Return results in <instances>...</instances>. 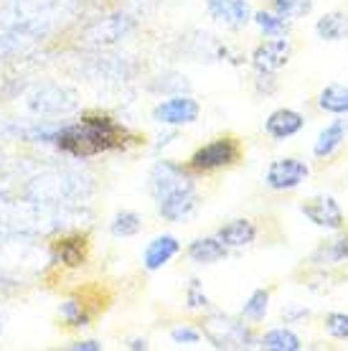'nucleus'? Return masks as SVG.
<instances>
[{"instance_id":"4468645a","label":"nucleus","mask_w":348,"mask_h":351,"mask_svg":"<svg viewBox=\"0 0 348 351\" xmlns=\"http://www.w3.org/2000/svg\"><path fill=\"white\" fill-rule=\"evenodd\" d=\"M178 252H181V242L173 234H160V237H156L145 247V252H142V267L148 272H156L160 267H166Z\"/></svg>"},{"instance_id":"6e6552de","label":"nucleus","mask_w":348,"mask_h":351,"mask_svg":"<svg viewBox=\"0 0 348 351\" xmlns=\"http://www.w3.org/2000/svg\"><path fill=\"white\" fill-rule=\"evenodd\" d=\"M290 59H293V41L288 36L267 38L252 51V66L257 74H275L282 66H288Z\"/></svg>"},{"instance_id":"f3484780","label":"nucleus","mask_w":348,"mask_h":351,"mask_svg":"<svg viewBox=\"0 0 348 351\" xmlns=\"http://www.w3.org/2000/svg\"><path fill=\"white\" fill-rule=\"evenodd\" d=\"M188 257L196 265H214L227 257V245L219 237H199L188 245Z\"/></svg>"},{"instance_id":"6ab92c4d","label":"nucleus","mask_w":348,"mask_h":351,"mask_svg":"<svg viewBox=\"0 0 348 351\" xmlns=\"http://www.w3.org/2000/svg\"><path fill=\"white\" fill-rule=\"evenodd\" d=\"M310 263L318 265V267H328V265L348 263V232H346V234H338V237H333L331 242H323V245L313 252Z\"/></svg>"},{"instance_id":"39448f33","label":"nucleus","mask_w":348,"mask_h":351,"mask_svg":"<svg viewBox=\"0 0 348 351\" xmlns=\"http://www.w3.org/2000/svg\"><path fill=\"white\" fill-rule=\"evenodd\" d=\"M132 18L125 13H114V16L99 18L95 23H89L82 34H79V44L87 46V49H99V46H112L120 38L132 31Z\"/></svg>"},{"instance_id":"2f4dec72","label":"nucleus","mask_w":348,"mask_h":351,"mask_svg":"<svg viewBox=\"0 0 348 351\" xmlns=\"http://www.w3.org/2000/svg\"><path fill=\"white\" fill-rule=\"evenodd\" d=\"M130 349L132 351H140V349L145 351V349H148V339H132V341H130Z\"/></svg>"},{"instance_id":"423d86ee","label":"nucleus","mask_w":348,"mask_h":351,"mask_svg":"<svg viewBox=\"0 0 348 351\" xmlns=\"http://www.w3.org/2000/svg\"><path fill=\"white\" fill-rule=\"evenodd\" d=\"M310 176V166L303 158L288 156V158H277L267 166L264 173V184L270 186L272 191H293L297 186H303Z\"/></svg>"},{"instance_id":"f03ea898","label":"nucleus","mask_w":348,"mask_h":351,"mask_svg":"<svg viewBox=\"0 0 348 351\" xmlns=\"http://www.w3.org/2000/svg\"><path fill=\"white\" fill-rule=\"evenodd\" d=\"M127 130L107 114H89L74 125H61L56 132V145L74 158H92L107 150L122 148Z\"/></svg>"},{"instance_id":"bb28decb","label":"nucleus","mask_w":348,"mask_h":351,"mask_svg":"<svg viewBox=\"0 0 348 351\" xmlns=\"http://www.w3.org/2000/svg\"><path fill=\"white\" fill-rule=\"evenodd\" d=\"M59 313L64 316V321L69 326H87L89 316L84 306H82V300H66V303H61Z\"/></svg>"},{"instance_id":"dca6fc26","label":"nucleus","mask_w":348,"mask_h":351,"mask_svg":"<svg viewBox=\"0 0 348 351\" xmlns=\"http://www.w3.org/2000/svg\"><path fill=\"white\" fill-rule=\"evenodd\" d=\"M216 237L227 245V250L229 247H247L257 239V227L249 219H232L229 224L219 229Z\"/></svg>"},{"instance_id":"ddd939ff","label":"nucleus","mask_w":348,"mask_h":351,"mask_svg":"<svg viewBox=\"0 0 348 351\" xmlns=\"http://www.w3.org/2000/svg\"><path fill=\"white\" fill-rule=\"evenodd\" d=\"M305 128V117L297 110H290V107H282V110H275V112L264 120V130L272 141H288V138H295L297 132Z\"/></svg>"},{"instance_id":"0eeeda50","label":"nucleus","mask_w":348,"mask_h":351,"mask_svg":"<svg viewBox=\"0 0 348 351\" xmlns=\"http://www.w3.org/2000/svg\"><path fill=\"white\" fill-rule=\"evenodd\" d=\"M201 105L191 95H173L158 102L153 107V120L168 128H181V125H193L199 120Z\"/></svg>"},{"instance_id":"aec40b11","label":"nucleus","mask_w":348,"mask_h":351,"mask_svg":"<svg viewBox=\"0 0 348 351\" xmlns=\"http://www.w3.org/2000/svg\"><path fill=\"white\" fill-rule=\"evenodd\" d=\"M260 349L264 351H300L303 349V341L295 331H290L285 326H277V328H270L264 336L257 339Z\"/></svg>"},{"instance_id":"4be33fe9","label":"nucleus","mask_w":348,"mask_h":351,"mask_svg":"<svg viewBox=\"0 0 348 351\" xmlns=\"http://www.w3.org/2000/svg\"><path fill=\"white\" fill-rule=\"evenodd\" d=\"M267 311H270V290L257 288L249 298L244 300L242 316L247 318V321H254V324H257V321H264Z\"/></svg>"},{"instance_id":"9b49d317","label":"nucleus","mask_w":348,"mask_h":351,"mask_svg":"<svg viewBox=\"0 0 348 351\" xmlns=\"http://www.w3.org/2000/svg\"><path fill=\"white\" fill-rule=\"evenodd\" d=\"M206 10L209 16L224 28H244L252 21V5L249 0H206Z\"/></svg>"},{"instance_id":"7ed1b4c3","label":"nucleus","mask_w":348,"mask_h":351,"mask_svg":"<svg viewBox=\"0 0 348 351\" xmlns=\"http://www.w3.org/2000/svg\"><path fill=\"white\" fill-rule=\"evenodd\" d=\"M216 349H249L257 343V336L252 334L249 326H244L242 321L227 316V313H211L203 321V331Z\"/></svg>"},{"instance_id":"1a4fd4ad","label":"nucleus","mask_w":348,"mask_h":351,"mask_svg":"<svg viewBox=\"0 0 348 351\" xmlns=\"http://www.w3.org/2000/svg\"><path fill=\"white\" fill-rule=\"evenodd\" d=\"M28 107L38 114H61L69 112L77 107V95L69 92L66 87H56V84H44L31 92L28 97Z\"/></svg>"},{"instance_id":"f8f14e48","label":"nucleus","mask_w":348,"mask_h":351,"mask_svg":"<svg viewBox=\"0 0 348 351\" xmlns=\"http://www.w3.org/2000/svg\"><path fill=\"white\" fill-rule=\"evenodd\" d=\"M346 138H348L346 114H336V120H331V123L318 132V138H315V143H313V156L321 160L333 158L340 150V145L346 143Z\"/></svg>"},{"instance_id":"a878e982","label":"nucleus","mask_w":348,"mask_h":351,"mask_svg":"<svg viewBox=\"0 0 348 351\" xmlns=\"http://www.w3.org/2000/svg\"><path fill=\"white\" fill-rule=\"evenodd\" d=\"M59 255H61V263L66 265H82L84 263V239H61L59 242Z\"/></svg>"},{"instance_id":"cd10ccee","label":"nucleus","mask_w":348,"mask_h":351,"mask_svg":"<svg viewBox=\"0 0 348 351\" xmlns=\"http://www.w3.org/2000/svg\"><path fill=\"white\" fill-rule=\"evenodd\" d=\"M201 331L199 328H193V326L188 324H181L175 326L173 331H171V339H173V343H181V346H196V343L201 341Z\"/></svg>"},{"instance_id":"20e7f679","label":"nucleus","mask_w":348,"mask_h":351,"mask_svg":"<svg viewBox=\"0 0 348 351\" xmlns=\"http://www.w3.org/2000/svg\"><path fill=\"white\" fill-rule=\"evenodd\" d=\"M239 158H242V145H239V141H236L234 135H221V138H214L211 143L201 145L193 153L191 168L199 171V173H211V171H219V168L234 166Z\"/></svg>"},{"instance_id":"9d476101","label":"nucleus","mask_w":348,"mask_h":351,"mask_svg":"<svg viewBox=\"0 0 348 351\" xmlns=\"http://www.w3.org/2000/svg\"><path fill=\"white\" fill-rule=\"evenodd\" d=\"M300 211L313 221L315 227L325 229V232H340L346 224V214L333 196H313L300 206Z\"/></svg>"},{"instance_id":"c85d7f7f","label":"nucleus","mask_w":348,"mask_h":351,"mask_svg":"<svg viewBox=\"0 0 348 351\" xmlns=\"http://www.w3.org/2000/svg\"><path fill=\"white\" fill-rule=\"evenodd\" d=\"M26 41H31V36L26 34V31H10V34L0 36V56H5V53L16 51L18 46H23Z\"/></svg>"},{"instance_id":"f257e3e1","label":"nucleus","mask_w":348,"mask_h":351,"mask_svg":"<svg viewBox=\"0 0 348 351\" xmlns=\"http://www.w3.org/2000/svg\"><path fill=\"white\" fill-rule=\"evenodd\" d=\"M148 189L156 199L158 214L168 221H186L199 206L196 184L173 160H158L148 178Z\"/></svg>"},{"instance_id":"393cba45","label":"nucleus","mask_w":348,"mask_h":351,"mask_svg":"<svg viewBox=\"0 0 348 351\" xmlns=\"http://www.w3.org/2000/svg\"><path fill=\"white\" fill-rule=\"evenodd\" d=\"M323 328L331 339H338V341H346L348 339V313L343 311H331L323 318Z\"/></svg>"},{"instance_id":"c756f323","label":"nucleus","mask_w":348,"mask_h":351,"mask_svg":"<svg viewBox=\"0 0 348 351\" xmlns=\"http://www.w3.org/2000/svg\"><path fill=\"white\" fill-rule=\"evenodd\" d=\"M186 306L191 308V311L209 308V298H206V293H203L199 280H191V285H188V290H186Z\"/></svg>"},{"instance_id":"412c9836","label":"nucleus","mask_w":348,"mask_h":351,"mask_svg":"<svg viewBox=\"0 0 348 351\" xmlns=\"http://www.w3.org/2000/svg\"><path fill=\"white\" fill-rule=\"evenodd\" d=\"M252 21L254 26L260 28L264 38H277V36H288V21L285 18H279L275 10H257L252 13Z\"/></svg>"},{"instance_id":"2eb2a0df","label":"nucleus","mask_w":348,"mask_h":351,"mask_svg":"<svg viewBox=\"0 0 348 351\" xmlns=\"http://www.w3.org/2000/svg\"><path fill=\"white\" fill-rule=\"evenodd\" d=\"M315 34L321 41L328 44H338L348 38V13L346 10H331V13H323L315 23Z\"/></svg>"},{"instance_id":"5701e85b","label":"nucleus","mask_w":348,"mask_h":351,"mask_svg":"<svg viewBox=\"0 0 348 351\" xmlns=\"http://www.w3.org/2000/svg\"><path fill=\"white\" fill-rule=\"evenodd\" d=\"M315 0H272V10L285 21H297L313 13Z\"/></svg>"},{"instance_id":"b1692460","label":"nucleus","mask_w":348,"mask_h":351,"mask_svg":"<svg viewBox=\"0 0 348 351\" xmlns=\"http://www.w3.org/2000/svg\"><path fill=\"white\" fill-rule=\"evenodd\" d=\"M114 237H135L140 229H142V219H140L135 211H120L110 224Z\"/></svg>"},{"instance_id":"473e14b6","label":"nucleus","mask_w":348,"mask_h":351,"mask_svg":"<svg viewBox=\"0 0 348 351\" xmlns=\"http://www.w3.org/2000/svg\"><path fill=\"white\" fill-rule=\"evenodd\" d=\"M0 328H3V318H0Z\"/></svg>"},{"instance_id":"7c9ffc66","label":"nucleus","mask_w":348,"mask_h":351,"mask_svg":"<svg viewBox=\"0 0 348 351\" xmlns=\"http://www.w3.org/2000/svg\"><path fill=\"white\" fill-rule=\"evenodd\" d=\"M71 349L74 351H102V343L99 341H77V343H71Z\"/></svg>"},{"instance_id":"a211bd4d","label":"nucleus","mask_w":348,"mask_h":351,"mask_svg":"<svg viewBox=\"0 0 348 351\" xmlns=\"http://www.w3.org/2000/svg\"><path fill=\"white\" fill-rule=\"evenodd\" d=\"M318 110L328 114H348V84H325L318 92Z\"/></svg>"}]
</instances>
